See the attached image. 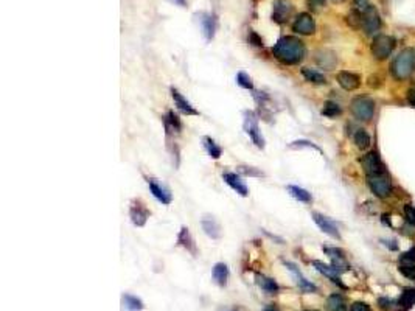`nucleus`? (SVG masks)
I'll return each mask as SVG.
<instances>
[{
	"label": "nucleus",
	"mask_w": 415,
	"mask_h": 311,
	"mask_svg": "<svg viewBox=\"0 0 415 311\" xmlns=\"http://www.w3.org/2000/svg\"><path fill=\"white\" fill-rule=\"evenodd\" d=\"M272 53L280 63L288 64V66H294V64H299L303 60L305 45L299 37L285 36V37L279 39V42L274 45Z\"/></svg>",
	"instance_id": "1"
},
{
	"label": "nucleus",
	"mask_w": 415,
	"mask_h": 311,
	"mask_svg": "<svg viewBox=\"0 0 415 311\" xmlns=\"http://www.w3.org/2000/svg\"><path fill=\"white\" fill-rule=\"evenodd\" d=\"M413 67H415V51L413 48H404L392 64V75L397 80H406L412 75Z\"/></svg>",
	"instance_id": "2"
},
{
	"label": "nucleus",
	"mask_w": 415,
	"mask_h": 311,
	"mask_svg": "<svg viewBox=\"0 0 415 311\" xmlns=\"http://www.w3.org/2000/svg\"><path fill=\"white\" fill-rule=\"evenodd\" d=\"M350 109H351V114L358 120L369 122L373 117V112H375V103L367 96H356L351 101Z\"/></svg>",
	"instance_id": "3"
},
{
	"label": "nucleus",
	"mask_w": 415,
	"mask_h": 311,
	"mask_svg": "<svg viewBox=\"0 0 415 311\" xmlns=\"http://www.w3.org/2000/svg\"><path fill=\"white\" fill-rule=\"evenodd\" d=\"M395 47V39L387 34H378L372 44V53L377 60H386Z\"/></svg>",
	"instance_id": "4"
},
{
	"label": "nucleus",
	"mask_w": 415,
	"mask_h": 311,
	"mask_svg": "<svg viewBox=\"0 0 415 311\" xmlns=\"http://www.w3.org/2000/svg\"><path fill=\"white\" fill-rule=\"evenodd\" d=\"M244 131L247 132V135L252 139V142L258 146V148H265V139L262 135V131L258 128V120L256 115L252 111H246L244 112Z\"/></svg>",
	"instance_id": "5"
},
{
	"label": "nucleus",
	"mask_w": 415,
	"mask_h": 311,
	"mask_svg": "<svg viewBox=\"0 0 415 311\" xmlns=\"http://www.w3.org/2000/svg\"><path fill=\"white\" fill-rule=\"evenodd\" d=\"M369 187L378 198H386L390 195V188H392L390 178L386 173L369 176Z\"/></svg>",
	"instance_id": "6"
},
{
	"label": "nucleus",
	"mask_w": 415,
	"mask_h": 311,
	"mask_svg": "<svg viewBox=\"0 0 415 311\" xmlns=\"http://www.w3.org/2000/svg\"><path fill=\"white\" fill-rule=\"evenodd\" d=\"M292 30L299 34H313L316 30V24H314L313 16L308 14V13L299 14L292 24Z\"/></svg>",
	"instance_id": "7"
},
{
	"label": "nucleus",
	"mask_w": 415,
	"mask_h": 311,
	"mask_svg": "<svg viewBox=\"0 0 415 311\" xmlns=\"http://www.w3.org/2000/svg\"><path fill=\"white\" fill-rule=\"evenodd\" d=\"M362 168H364L367 176L384 173V165H383V162L380 159V156L377 152H373V151L364 156V159H362Z\"/></svg>",
	"instance_id": "8"
},
{
	"label": "nucleus",
	"mask_w": 415,
	"mask_h": 311,
	"mask_svg": "<svg viewBox=\"0 0 415 311\" xmlns=\"http://www.w3.org/2000/svg\"><path fill=\"white\" fill-rule=\"evenodd\" d=\"M361 17H362V27H364L367 34H373L380 30L381 21H380V16L373 7H370L364 14H361Z\"/></svg>",
	"instance_id": "9"
},
{
	"label": "nucleus",
	"mask_w": 415,
	"mask_h": 311,
	"mask_svg": "<svg viewBox=\"0 0 415 311\" xmlns=\"http://www.w3.org/2000/svg\"><path fill=\"white\" fill-rule=\"evenodd\" d=\"M292 13V5L286 0H275L274 2V10H272V21L282 24L288 21V17Z\"/></svg>",
	"instance_id": "10"
},
{
	"label": "nucleus",
	"mask_w": 415,
	"mask_h": 311,
	"mask_svg": "<svg viewBox=\"0 0 415 311\" xmlns=\"http://www.w3.org/2000/svg\"><path fill=\"white\" fill-rule=\"evenodd\" d=\"M313 220H314V223L321 227L322 232H325L327 235H330V237H333V238H336V240L341 238L339 230H338L336 224H334L331 220H328L327 217H324V215H321V213H316V212L313 213Z\"/></svg>",
	"instance_id": "11"
},
{
	"label": "nucleus",
	"mask_w": 415,
	"mask_h": 311,
	"mask_svg": "<svg viewBox=\"0 0 415 311\" xmlns=\"http://www.w3.org/2000/svg\"><path fill=\"white\" fill-rule=\"evenodd\" d=\"M129 215H131L132 223H134L135 226L142 227V226L146 224V220H148V217H149V212H148V209H146V207H145L140 201H137V202L132 204L131 210H129Z\"/></svg>",
	"instance_id": "12"
},
{
	"label": "nucleus",
	"mask_w": 415,
	"mask_h": 311,
	"mask_svg": "<svg viewBox=\"0 0 415 311\" xmlns=\"http://www.w3.org/2000/svg\"><path fill=\"white\" fill-rule=\"evenodd\" d=\"M148 185H149V190H151L152 196L157 199L159 202L167 204V205L171 202V193H170V190L165 188V187H162L155 179H148Z\"/></svg>",
	"instance_id": "13"
},
{
	"label": "nucleus",
	"mask_w": 415,
	"mask_h": 311,
	"mask_svg": "<svg viewBox=\"0 0 415 311\" xmlns=\"http://www.w3.org/2000/svg\"><path fill=\"white\" fill-rule=\"evenodd\" d=\"M171 95H173V100H174V105L177 106L179 111H182L187 115H197V111L191 106V103L188 100H185V96L177 89L171 87Z\"/></svg>",
	"instance_id": "14"
},
{
	"label": "nucleus",
	"mask_w": 415,
	"mask_h": 311,
	"mask_svg": "<svg viewBox=\"0 0 415 311\" xmlns=\"http://www.w3.org/2000/svg\"><path fill=\"white\" fill-rule=\"evenodd\" d=\"M286 266H288V269L295 276V279H297V285L300 286V289L303 291V293H314V291H318V288H316V285H313L311 282H308L303 276H302V273L297 269V266L295 265H292V263H289V262H286L285 263Z\"/></svg>",
	"instance_id": "15"
},
{
	"label": "nucleus",
	"mask_w": 415,
	"mask_h": 311,
	"mask_svg": "<svg viewBox=\"0 0 415 311\" xmlns=\"http://www.w3.org/2000/svg\"><path fill=\"white\" fill-rule=\"evenodd\" d=\"M223 179H224L226 184L230 185L238 195H241V196H247V195H249V190H247L246 184L240 179V176H236V174H233V173H224V174H223Z\"/></svg>",
	"instance_id": "16"
},
{
	"label": "nucleus",
	"mask_w": 415,
	"mask_h": 311,
	"mask_svg": "<svg viewBox=\"0 0 415 311\" xmlns=\"http://www.w3.org/2000/svg\"><path fill=\"white\" fill-rule=\"evenodd\" d=\"M338 83L345 90H354L359 87V76L351 72H339L338 73Z\"/></svg>",
	"instance_id": "17"
},
{
	"label": "nucleus",
	"mask_w": 415,
	"mask_h": 311,
	"mask_svg": "<svg viewBox=\"0 0 415 311\" xmlns=\"http://www.w3.org/2000/svg\"><path fill=\"white\" fill-rule=\"evenodd\" d=\"M313 266L321 273V274H324V276H327L333 283H336V285H339V286H344L342 285V282H341V277H339V271L338 269H334L333 266H328V265H325V263H322V262H313Z\"/></svg>",
	"instance_id": "18"
},
{
	"label": "nucleus",
	"mask_w": 415,
	"mask_h": 311,
	"mask_svg": "<svg viewBox=\"0 0 415 311\" xmlns=\"http://www.w3.org/2000/svg\"><path fill=\"white\" fill-rule=\"evenodd\" d=\"M202 229L205 230L207 235H209L210 238H213V240L221 237V227H220L218 221L213 217H205L202 220Z\"/></svg>",
	"instance_id": "19"
},
{
	"label": "nucleus",
	"mask_w": 415,
	"mask_h": 311,
	"mask_svg": "<svg viewBox=\"0 0 415 311\" xmlns=\"http://www.w3.org/2000/svg\"><path fill=\"white\" fill-rule=\"evenodd\" d=\"M255 280H256V285L260 286L265 293H268V294H275V293H279V285H277V282L274 280V279H271V277H266V276H263V274H256L255 276Z\"/></svg>",
	"instance_id": "20"
},
{
	"label": "nucleus",
	"mask_w": 415,
	"mask_h": 311,
	"mask_svg": "<svg viewBox=\"0 0 415 311\" xmlns=\"http://www.w3.org/2000/svg\"><path fill=\"white\" fill-rule=\"evenodd\" d=\"M212 276H213V280H215L216 285L226 286L227 285V280H229V268H227V265L226 263H216L213 266Z\"/></svg>",
	"instance_id": "21"
},
{
	"label": "nucleus",
	"mask_w": 415,
	"mask_h": 311,
	"mask_svg": "<svg viewBox=\"0 0 415 311\" xmlns=\"http://www.w3.org/2000/svg\"><path fill=\"white\" fill-rule=\"evenodd\" d=\"M122 308H123V311H142L143 302L131 294H123L122 296Z\"/></svg>",
	"instance_id": "22"
},
{
	"label": "nucleus",
	"mask_w": 415,
	"mask_h": 311,
	"mask_svg": "<svg viewBox=\"0 0 415 311\" xmlns=\"http://www.w3.org/2000/svg\"><path fill=\"white\" fill-rule=\"evenodd\" d=\"M328 311H347V302L341 294H331L327 300Z\"/></svg>",
	"instance_id": "23"
},
{
	"label": "nucleus",
	"mask_w": 415,
	"mask_h": 311,
	"mask_svg": "<svg viewBox=\"0 0 415 311\" xmlns=\"http://www.w3.org/2000/svg\"><path fill=\"white\" fill-rule=\"evenodd\" d=\"M177 241H179V244H182L187 250H190L193 255H196V246H194V241H193V238H191V235H190V232H188L187 227H182V229H181V234H179Z\"/></svg>",
	"instance_id": "24"
},
{
	"label": "nucleus",
	"mask_w": 415,
	"mask_h": 311,
	"mask_svg": "<svg viewBox=\"0 0 415 311\" xmlns=\"http://www.w3.org/2000/svg\"><path fill=\"white\" fill-rule=\"evenodd\" d=\"M215 30H216V21L213 16H205L202 19V31L207 41H210L215 36Z\"/></svg>",
	"instance_id": "25"
},
{
	"label": "nucleus",
	"mask_w": 415,
	"mask_h": 311,
	"mask_svg": "<svg viewBox=\"0 0 415 311\" xmlns=\"http://www.w3.org/2000/svg\"><path fill=\"white\" fill-rule=\"evenodd\" d=\"M302 75H303V76L306 78V81H309V83H314V84H325V83H327L325 76H324L321 72L314 70V69H308V67H305V69H302Z\"/></svg>",
	"instance_id": "26"
},
{
	"label": "nucleus",
	"mask_w": 415,
	"mask_h": 311,
	"mask_svg": "<svg viewBox=\"0 0 415 311\" xmlns=\"http://www.w3.org/2000/svg\"><path fill=\"white\" fill-rule=\"evenodd\" d=\"M288 191L292 198H295L297 201L300 202H311L313 198H311V193H308L305 188H300V187H295V185H288Z\"/></svg>",
	"instance_id": "27"
},
{
	"label": "nucleus",
	"mask_w": 415,
	"mask_h": 311,
	"mask_svg": "<svg viewBox=\"0 0 415 311\" xmlns=\"http://www.w3.org/2000/svg\"><path fill=\"white\" fill-rule=\"evenodd\" d=\"M204 146H205V149H207V152H209V156L210 158H213V159H220L221 158V148L215 143V140L213 139H210V137H204Z\"/></svg>",
	"instance_id": "28"
},
{
	"label": "nucleus",
	"mask_w": 415,
	"mask_h": 311,
	"mask_svg": "<svg viewBox=\"0 0 415 311\" xmlns=\"http://www.w3.org/2000/svg\"><path fill=\"white\" fill-rule=\"evenodd\" d=\"M165 128L168 132H179L182 125L181 120L177 119V115H174V112H168L165 117Z\"/></svg>",
	"instance_id": "29"
},
{
	"label": "nucleus",
	"mask_w": 415,
	"mask_h": 311,
	"mask_svg": "<svg viewBox=\"0 0 415 311\" xmlns=\"http://www.w3.org/2000/svg\"><path fill=\"white\" fill-rule=\"evenodd\" d=\"M354 143H356L358 148L366 149V148L370 145V135H369L364 129H359V131L354 134Z\"/></svg>",
	"instance_id": "30"
},
{
	"label": "nucleus",
	"mask_w": 415,
	"mask_h": 311,
	"mask_svg": "<svg viewBox=\"0 0 415 311\" xmlns=\"http://www.w3.org/2000/svg\"><path fill=\"white\" fill-rule=\"evenodd\" d=\"M400 306H403V308H409V306H412L413 303H415V289L413 288H409V289H406L403 294H401V297H400Z\"/></svg>",
	"instance_id": "31"
},
{
	"label": "nucleus",
	"mask_w": 415,
	"mask_h": 311,
	"mask_svg": "<svg viewBox=\"0 0 415 311\" xmlns=\"http://www.w3.org/2000/svg\"><path fill=\"white\" fill-rule=\"evenodd\" d=\"M322 114L327 117H336L341 114V108H339V105H336V103H333V101H327L324 105Z\"/></svg>",
	"instance_id": "32"
},
{
	"label": "nucleus",
	"mask_w": 415,
	"mask_h": 311,
	"mask_svg": "<svg viewBox=\"0 0 415 311\" xmlns=\"http://www.w3.org/2000/svg\"><path fill=\"white\" fill-rule=\"evenodd\" d=\"M236 83H238V86H241L243 89H249V90L253 89V83H252L250 76H249L246 72H238V75H236Z\"/></svg>",
	"instance_id": "33"
},
{
	"label": "nucleus",
	"mask_w": 415,
	"mask_h": 311,
	"mask_svg": "<svg viewBox=\"0 0 415 311\" xmlns=\"http://www.w3.org/2000/svg\"><path fill=\"white\" fill-rule=\"evenodd\" d=\"M400 273H401L404 277L413 280V279H415V265H413V263H410V265H401V266H400Z\"/></svg>",
	"instance_id": "34"
},
{
	"label": "nucleus",
	"mask_w": 415,
	"mask_h": 311,
	"mask_svg": "<svg viewBox=\"0 0 415 311\" xmlns=\"http://www.w3.org/2000/svg\"><path fill=\"white\" fill-rule=\"evenodd\" d=\"M353 4H354V10H356L359 14H364V13L372 7V5L367 2V0H354Z\"/></svg>",
	"instance_id": "35"
},
{
	"label": "nucleus",
	"mask_w": 415,
	"mask_h": 311,
	"mask_svg": "<svg viewBox=\"0 0 415 311\" xmlns=\"http://www.w3.org/2000/svg\"><path fill=\"white\" fill-rule=\"evenodd\" d=\"M404 217L412 226H415V207L413 205H406L404 207Z\"/></svg>",
	"instance_id": "36"
},
{
	"label": "nucleus",
	"mask_w": 415,
	"mask_h": 311,
	"mask_svg": "<svg viewBox=\"0 0 415 311\" xmlns=\"http://www.w3.org/2000/svg\"><path fill=\"white\" fill-rule=\"evenodd\" d=\"M249 44H252L255 47H263V39L255 31H249Z\"/></svg>",
	"instance_id": "37"
},
{
	"label": "nucleus",
	"mask_w": 415,
	"mask_h": 311,
	"mask_svg": "<svg viewBox=\"0 0 415 311\" xmlns=\"http://www.w3.org/2000/svg\"><path fill=\"white\" fill-rule=\"evenodd\" d=\"M291 148H314V149L321 151L316 145H313L311 142H306V140H297V142L291 143Z\"/></svg>",
	"instance_id": "38"
},
{
	"label": "nucleus",
	"mask_w": 415,
	"mask_h": 311,
	"mask_svg": "<svg viewBox=\"0 0 415 311\" xmlns=\"http://www.w3.org/2000/svg\"><path fill=\"white\" fill-rule=\"evenodd\" d=\"M350 311H372V309H370V306H369L367 303H364V302H354V303H351Z\"/></svg>",
	"instance_id": "39"
},
{
	"label": "nucleus",
	"mask_w": 415,
	"mask_h": 311,
	"mask_svg": "<svg viewBox=\"0 0 415 311\" xmlns=\"http://www.w3.org/2000/svg\"><path fill=\"white\" fill-rule=\"evenodd\" d=\"M401 260L403 262H409V263H415V247H412L407 252H404L401 255Z\"/></svg>",
	"instance_id": "40"
},
{
	"label": "nucleus",
	"mask_w": 415,
	"mask_h": 311,
	"mask_svg": "<svg viewBox=\"0 0 415 311\" xmlns=\"http://www.w3.org/2000/svg\"><path fill=\"white\" fill-rule=\"evenodd\" d=\"M240 173H243L246 176H263V173L255 171L252 167H240Z\"/></svg>",
	"instance_id": "41"
},
{
	"label": "nucleus",
	"mask_w": 415,
	"mask_h": 311,
	"mask_svg": "<svg viewBox=\"0 0 415 311\" xmlns=\"http://www.w3.org/2000/svg\"><path fill=\"white\" fill-rule=\"evenodd\" d=\"M324 250L330 255V258H336V257H344V252L342 250H339V249H336V247H324Z\"/></svg>",
	"instance_id": "42"
},
{
	"label": "nucleus",
	"mask_w": 415,
	"mask_h": 311,
	"mask_svg": "<svg viewBox=\"0 0 415 311\" xmlns=\"http://www.w3.org/2000/svg\"><path fill=\"white\" fill-rule=\"evenodd\" d=\"M392 305H393V302H392L390 299H384V297H381V299H380V306H381L384 311L392 309Z\"/></svg>",
	"instance_id": "43"
},
{
	"label": "nucleus",
	"mask_w": 415,
	"mask_h": 311,
	"mask_svg": "<svg viewBox=\"0 0 415 311\" xmlns=\"http://www.w3.org/2000/svg\"><path fill=\"white\" fill-rule=\"evenodd\" d=\"M308 5H309L311 8L319 10V8H322V7L325 5V0H308Z\"/></svg>",
	"instance_id": "44"
},
{
	"label": "nucleus",
	"mask_w": 415,
	"mask_h": 311,
	"mask_svg": "<svg viewBox=\"0 0 415 311\" xmlns=\"http://www.w3.org/2000/svg\"><path fill=\"white\" fill-rule=\"evenodd\" d=\"M407 100H409V103H410L412 106H415V90H410V92H409Z\"/></svg>",
	"instance_id": "45"
},
{
	"label": "nucleus",
	"mask_w": 415,
	"mask_h": 311,
	"mask_svg": "<svg viewBox=\"0 0 415 311\" xmlns=\"http://www.w3.org/2000/svg\"><path fill=\"white\" fill-rule=\"evenodd\" d=\"M263 311H280V309H279L277 306H274V305H272V306H268V308H265Z\"/></svg>",
	"instance_id": "46"
},
{
	"label": "nucleus",
	"mask_w": 415,
	"mask_h": 311,
	"mask_svg": "<svg viewBox=\"0 0 415 311\" xmlns=\"http://www.w3.org/2000/svg\"><path fill=\"white\" fill-rule=\"evenodd\" d=\"M171 2H174V4H177V5H181V7L185 5V0H171Z\"/></svg>",
	"instance_id": "47"
}]
</instances>
